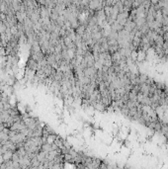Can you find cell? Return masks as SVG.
<instances>
[{"mask_svg": "<svg viewBox=\"0 0 168 169\" xmlns=\"http://www.w3.org/2000/svg\"><path fill=\"white\" fill-rule=\"evenodd\" d=\"M89 1H90V0H89Z\"/></svg>", "mask_w": 168, "mask_h": 169, "instance_id": "obj_4", "label": "cell"}, {"mask_svg": "<svg viewBox=\"0 0 168 169\" xmlns=\"http://www.w3.org/2000/svg\"><path fill=\"white\" fill-rule=\"evenodd\" d=\"M37 66H38V62L36 60H34L33 58H31L28 62V68L31 70H35L37 71Z\"/></svg>", "mask_w": 168, "mask_h": 169, "instance_id": "obj_1", "label": "cell"}, {"mask_svg": "<svg viewBox=\"0 0 168 169\" xmlns=\"http://www.w3.org/2000/svg\"><path fill=\"white\" fill-rule=\"evenodd\" d=\"M55 140H57V136H54V135H53V134H49V136L47 137V142L49 144H52L55 141Z\"/></svg>", "mask_w": 168, "mask_h": 169, "instance_id": "obj_3", "label": "cell"}, {"mask_svg": "<svg viewBox=\"0 0 168 169\" xmlns=\"http://www.w3.org/2000/svg\"><path fill=\"white\" fill-rule=\"evenodd\" d=\"M13 152L12 150H6L3 154H2V157H3V159L4 161H7V160H11V158H12V155H13Z\"/></svg>", "mask_w": 168, "mask_h": 169, "instance_id": "obj_2", "label": "cell"}]
</instances>
